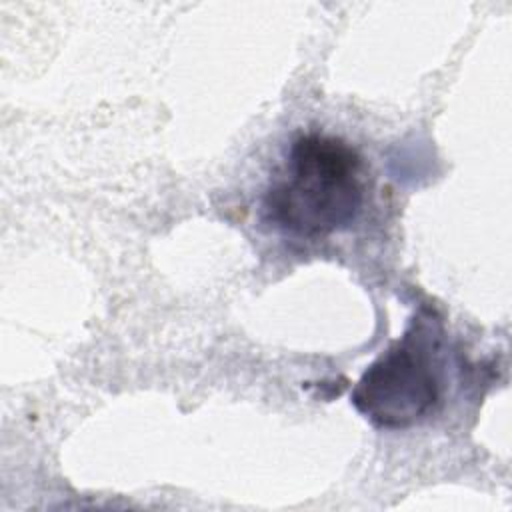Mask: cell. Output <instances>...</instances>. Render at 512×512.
<instances>
[{
	"label": "cell",
	"mask_w": 512,
	"mask_h": 512,
	"mask_svg": "<svg viewBox=\"0 0 512 512\" xmlns=\"http://www.w3.org/2000/svg\"><path fill=\"white\" fill-rule=\"evenodd\" d=\"M364 206V160L340 136L298 134L262 194L264 220L302 238L350 228Z\"/></svg>",
	"instance_id": "cell-1"
},
{
	"label": "cell",
	"mask_w": 512,
	"mask_h": 512,
	"mask_svg": "<svg viewBox=\"0 0 512 512\" xmlns=\"http://www.w3.org/2000/svg\"><path fill=\"white\" fill-rule=\"evenodd\" d=\"M350 402L382 430H406L436 412L442 402L438 328L414 320L400 340L366 366Z\"/></svg>",
	"instance_id": "cell-2"
}]
</instances>
